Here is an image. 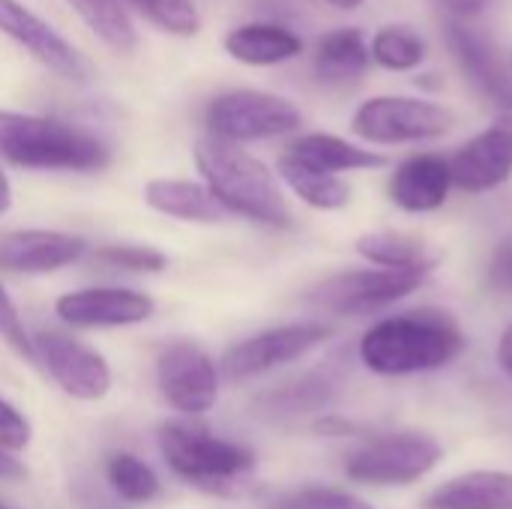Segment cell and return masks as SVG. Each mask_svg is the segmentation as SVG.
Listing matches in <instances>:
<instances>
[{"instance_id": "obj_1", "label": "cell", "mask_w": 512, "mask_h": 509, "mask_svg": "<svg viewBox=\"0 0 512 509\" xmlns=\"http://www.w3.org/2000/svg\"><path fill=\"white\" fill-rule=\"evenodd\" d=\"M465 351V333L438 309H420L384 318L360 339V360L384 378L438 372Z\"/></svg>"}, {"instance_id": "obj_2", "label": "cell", "mask_w": 512, "mask_h": 509, "mask_svg": "<svg viewBox=\"0 0 512 509\" xmlns=\"http://www.w3.org/2000/svg\"><path fill=\"white\" fill-rule=\"evenodd\" d=\"M195 162L204 177V186L228 213L273 228L291 225V207L279 189L276 174L240 144L207 135L195 147Z\"/></svg>"}, {"instance_id": "obj_3", "label": "cell", "mask_w": 512, "mask_h": 509, "mask_svg": "<svg viewBox=\"0 0 512 509\" xmlns=\"http://www.w3.org/2000/svg\"><path fill=\"white\" fill-rule=\"evenodd\" d=\"M0 156L42 171H99L111 159L93 132L18 111H0Z\"/></svg>"}, {"instance_id": "obj_4", "label": "cell", "mask_w": 512, "mask_h": 509, "mask_svg": "<svg viewBox=\"0 0 512 509\" xmlns=\"http://www.w3.org/2000/svg\"><path fill=\"white\" fill-rule=\"evenodd\" d=\"M159 447L171 471L207 492H234L255 471V453L237 441L216 438L204 426L165 423Z\"/></svg>"}, {"instance_id": "obj_5", "label": "cell", "mask_w": 512, "mask_h": 509, "mask_svg": "<svg viewBox=\"0 0 512 509\" xmlns=\"http://www.w3.org/2000/svg\"><path fill=\"white\" fill-rule=\"evenodd\" d=\"M444 459V447L426 432H393L372 438L345 459V474L363 486H414Z\"/></svg>"}, {"instance_id": "obj_6", "label": "cell", "mask_w": 512, "mask_h": 509, "mask_svg": "<svg viewBox=\"0 0 512 509\" xmlns=\"http://www.w3.org/2000/svg\"><path fill=\"white\" fill-rule=\"evenodd\" d=\"M453 126L456 114L447 105L420 96H372L351 117L354 135L384 147L435 141L453 132Z\"/></svg>"}, {"instance_id": "obj_7", "label": "cell", "mask_w": 512, "mask_h": 509, "mask_svg": "<svg viewBox=\"0 0 512 509\" xmlns=\"http://www.w3.org/2000/svg\"><path fill=\"white\" fill-rule=\"evenodd\" d=\"M303 114L294 102L261 90H228L207 105L210 138L243 144L297 132Z\"/></svg>"}, {"instance_id": "obj_8", "label": "cell", "mask_w": 512, "mask_h": 509, "mask_svg": "<svg viewBox=\"0 0 512 509\" xmlns=\"http://www.w3.org/2000/svg\"><path fill=\"white\" fill-rule=\"evenodd\" d=\"M426 276L429 273L423 270H387V267L348 270L315 285L309 303L333 315H354V318L375 315L414 294Z\"/></svg>"}, {"instance_id": "obj_9", "label": "cell", "mask_w": 512, "mask_h": 509, "mask_svg": "<svg viewBox=\"0 0 512 509\" xmlns=\"http://www.w3.org/2000/svg\"><path fill=\"white\" fill-rule=\"evenodd\" d=\"M330 333L333 330L321 321H300V324L273 327V330H264V333L234 345L225 354L222 369L231 381L258 378L264 372H273L285 363L306 357L312 348L324 345L330 339Z\"/></svg>"}, {"instance_id": "obj_10", "label": "cell", "mask_w": 512, "mask_h": 509, "mask_svg": "<svg viewBox=\"0 0 512 509\" xmlns=\"http://www.w3.org/2000/svg\"><path fill=\"white\" fill-rule=\"evenodd\" d=\"M453 189L483 195L512 177V117L504 114L447 156Z\"/></svg>"}, {"instance_id": "obj_11", "label": "cell", "mask_w": 512, "mask_h": 509, "mask_svg": "<svg viewBox=\"0 0 512 509\" xmlns=\"http://www.w3.org/2000/svg\"><path fill=\"white\" fill-rule=\"evenodd\" d=\"M159 390L180 414H204L219 399V378L213 360L192 342H177L159 357Z\"/></svg>"}, {"instance_id": "obj_12", "label": "cell", "mask_w": 512, "mask_h": 509, "mask_svg": "<svg viewBox=\"0 0 512 509\" xmlns=\"http://www.w3.org/2000/svg\"><path fill=\"white\" fill-rule=\"evenodd\" d=\"M36 360L45 363L48 375L81 402H96L111 390V369L102 354L93 348L63 336V333H39L33 339Z\"/></svg>"}, {"instance_id": "obj_13", "label": "cell", "mask_w": 512, "mask_h": 509, "mask_svg": "<svg viewBox=\"0 0 512 509\" xmlns=\"http://www.w3.org/2000/svg\"><path fill=\"white\" fill-rule=\"evenodd\" d=\"M444 30H447V45H450V51H453L462 75L474 84V90L510 111V63H504V57L498 54V48L480 30H474L471 24H465L462 18H450Z\"/></svg>"}, {"instance_id": "obj_14", "label": "cell", "mask_w": 512, "mask_h": 509, "mask_svg": "<svg viewBox=\"0 0 512 509\" xmlns=\"http://www.w3.org/2000/svg\"><path fill=\"white\" fill-rule=\"evenodd\" d=\"M0 33H6L12 42L30 51L42 66H48L51 72L69 81H81L87 75L81 54L51 24H45L36 12H30L18 0H0Z\"/></svg>"}, {"instance_id": "obj_15", "label": "cell", "mask_w": 512, "mask_h": 509, "mask_svg": "<svg viewBox=\"0 0 512 509\" xmlns=\"http://www.w3.org/2000/svg\"><path fill=\"white\" fill-rule=\"evenodd\" d=\"M153 300L132 288H84L63 294L54 312L72 327H126L153 315Z\"/></svg>"}, {"instance_id": "obj_16", "label": "cell", "mask_w": 512, "mask_h": 509, "mask_svg": "<svg viewBox=\"0 0 512 509\" xmlns=\"http://www.w3.org/2000/svg\"><path fill=\"white\" fill-rule=\"evenodd\" d=\"M453 189L447 156L417 153L396 165L387 183L390 201L405 213H435L447 204Z\"/></svg>"}, {"instance_id": "obj_17", "label": "cell", "mask_w": 512, "mask_h": 509, "mask_svg": "<svg viewBox=\"0 0 512 509\" xmlns=\"http://www.w3.org/2000/svg\"><path fill=\"white\" fill-rule=\"evenodd\" d=\"M87 243L63 231H9L0 237V267L12 273H54L84 255Z\"/></svg>"}, {"instance_id": "obj_18", "label": "cell", "mask_w": 512, "mask_h": 509, "mask_svg": "<svg viewBox=\"0 0 512 509\" xmlns=\"http://www.w3.org/2000/svg\"><path fill=\"white\" fill-rule=\"evenodd\" d=\"M312 171H321V174H333L339 177L342 171H372V168H384L387 165V156L384 153H375L369 147H357L339 135H330V132H309V135H300L297 141L288 144V150L282 153Z\"/></svg>"}, {"instance_id": "obj_19", "label": "cell", "mask_w": 512, "mask_h": 509, "mask_svg": "<svg viewBox=\"0 0 512 509\" xmlns=\"http://www.w3.org/2000/svg\"><path fill=\"white\" fill-rule=\"evenodd\" d=\"M423 509H512L510 471H468L438 489L423 501Z\"/></svg>"}, {"instance_id": "obj_20", "label": "cell", "mask_w": 512, "mask_h": 509, "mask_svg": "<svg viewBox=\"0 0 512 509\" xmlns=\"http://www.w3.org/2000/svg\"><path fill=\"white\" fill-rule=\"evenodd\" d=\"M372 66L369 39L360 27H336L324 33L312 54L315 78L324 84H351Z\"/></svg>"}, {"instance_id": "obj_21", "label": "cell", "mask_w": 512, "mask_h": 509, "mask_svg": "<svg viewBox=\"0 0 512 509\" xmlns=\"http://www.w3.org/2000/svg\"><path fill=\"white\" fill-rule=\"evenodd\" d=\"M225 51L246 66H276L297 57L303 51V39L282 24L252 21L225 36Z\"/></svg>"}, {"instance_id": "obj_22", "label": "cell", "mask_w": 512, "mask_h": 509, "mask_svg": "<svg viewBox=\"0 0 512 509\" xmlns=\"http://www.w3.org/2000/svg\"><path fill=\"white\" fill-rule=\"evenodd\" d=\"M357 255L369 261L372 267H387V270H423L432 273L438 264V252L432 246L411 234V231H366L357 237Z\"/></svg>"}, {"instance_id": "obj_23", "label": "cell", "mask_w": 512, "mask_h": 509, "mask_svg": "<svg viewBox=\"0 0 512 509\" xmlns=\"http://www.w3.org/2000/svg\"><path fill=\"white\" fill-rule=\"evenodd\" d=\"M144 198L153 210L183 222H219L228 216L216 195L204 183L192 180H150L144 186Z\"/></svg>"}, {"instance_id": "obj_24", "label": "cell", "mask_w": 512, "mask_h": 509, "mask_svg": "<svg viewBox=\"0 0 512 509\" xmlns=\"http://www.w3.org/2000/svg\"><path fill=\"white\" fill-rule=\"evenodd\" d=\"M426 36L405 21H390L375 30L369 39V54L372 63H378L387 72H411L426 60Z\"/></svg>"}, {"instance_id": "obj_25", "label": "cell", "mask_w": 512, "mask_h": 509, "mask_svg": "<svg viewBox=\"0 0 512 509\" xmlns=\"http://www.w3.org/2000/svg\"><path fill=\"white\" fill-rule=\"evenodd\" d=\"M279 177L288 183V189L315 210H342L351 201V186L342 177L312 171L288 156L279 159Z\"/></svg>"}, {"instance_id": "obj_26", "label": "cell", "mask_w": 512, "mask_h": 509, "mask_svg": "<svg viewBox=\"0 0 512 509\" xmlns=\"http://www.w3.org/2000/svg\"><path fill=\"white\" fill-rule=\"evenodd\" d=\"M336 390L321 375H303L291 384H282L258 399L261 414L267 417H303L312 411H324L333 402Z\"/></svg>"}, {"instance_id": "obj_27", "label": "cell", "mask_w": 512, "mask_h": 509, "mask_svg": "<svg viewBox=\"0 0 512 509\" xmlns=\"http://www.w3.org/2000/svg\"><path fill=\"white\" fill-rule=\"evenodd\" d=\"M84 24L114 51L135 48V27L120 0H69Z\"/></svg>"}, {"instance_id": "obj_28", "label": "cell", "mask_w": 512, "mask_h": 509, "mask_svg": "<svg viewBox=\"0 0 512 509\" xmlns=\"http://www.w3.org/2000/svg\"><path fill=\"white\" fill-rule=\"evenodd\" d=\"M105 471H108L111 489L132 504H147L159 495V477L153 474V468L147 462H141L132 453L111 456Z\"/></svg>"}, {"instance_id": "obj_29", "label": "cell", "mask_w": 512, "mask_h": 509, "mask_svg": "<svg viewBox=\"0 0 512 509\" xmlns=\"http://www.w3.org/2000/svg\"><path fill=\"white\" fill-rule=\"evenodd\" d=\"M150 24L174 36H195L201 21L192 0H129Z\"/></svg>"}, {"instance_id": "obj_30", "label": "cell", "mask_w": 512, "mask_h": 509, "mask_svg": "<svg viewBox=\"0 0 512 509\" xmlns=\"http://www.w3.org/2000/svg\"><path fill=\"white\" fill-rule=\"evenodd\" d=\"M96 261L117 267V270H132V273H159L165 270V255L147 246H105L96 252Z\"/></svg>"}, {"instance_id": "obj_31", "label": "cell", "mask_w": 512, "mask_h": 509, "mask_svg": "<svg viewBox=\"0 0 512 509\" xmlns=\"http://www.w3.org/2000/svg\"><path fill=\"white\" fill-rule=\"evenodd\" d=\"M282 509H372V504L351 492H342V489L312 486V489H300V492L288 495L282 501Z\"/></svg>"}, {"instance_id": "obj_32", "label": "cell", "mask_w": 512, "mask_h": 509, "mask_svg": "<svg viewBox=\"0 0 512 509\" xmlns=\"http://www.w3.org/2000/svg\"><path fill=\"white\" fill-rule=\"evenodd\" d=\"M0 339H3L18 357H24L27 363H36V345H33V339L27 336V330H24V324H21V318H18V309H15V303L9 300V294L3 291V285H0Z\"/></svg>"}, {"instance_id": "obj_33", "label": "cell", "mask_w": 512, "mask_h": 509, "mask_svg": "<svg viewBox=\"0 0 512 509\" xmlns=\"http://www.w3.org/2000/svg\"><path fill=\"white\" fill-rule=\"evenodd\" d=\"M30 444V423L6 399H0V450H24Z\"/></svg>"}, {"instance_id": "obj_34", "label": "cell", "mask_w": 512, "mask_h": 509, "mask_svg": "<svg viewBox=\"0 0 512 509\" xmlns=\"http://www.w3.org/2000/svg\"><path fill=\"white\" fill-rule=\"evenodd\" d=\"M489 282H492L498 291L512 294V237L501 240V246L495 249L492 264H489Z\"/></svg>"}, {"instance_id": "obj_35", "label": "cell", "mask_w": 512, "mask_h": 509, "mask_svg": "<svg viewBox=\"0 0 512 509\" xmlns=\"http://www.w3.org/2000/svg\"><path fill=\"white\" fill-rule=\"evenodd\" d=\"M315 432H321L327 438H351L357 432V426L342 420V417H324V420L315 423Z\"/></svg>"}, {"instance_id": "obj_36", "label": "cell", "mask_w": 512, "mask_h": 509, "mask_svg": "<svg viewBox=\"0 0 512 509\" xmlns=\"http://www.w3.org/2000/svg\"><path fill=\"white\" fill-rule=\"evenodd\" d=\"M441 6H447L453 12V18H471L477 12H483L492 0H438Z\"/></svg>"}, {"instance_id": "obj_37", "label": "cell", "mask_w": 512, "mask_h": 509, "mask_svg": "<svg viewBox=\"0 0 512 509\" xmlns=\"http://www.w3.org/2000/svg\"><path fill=\"white\" fill-rule=\"evenodd\" d=\"M495 357H498L501 372L512 381V324L504 327V333H501V339H498V348H495Z\"/></svg>"}, {"instance_id": "obj_38", "label": "cell", "mask_w": 512, "mask_h": 509, "mask_svg": "<svg viewBox=\"0 0 512 509\" xmlns=\"http://www.w3.org/2000/svg\"><path fill=\"white\" fill-rule=\"evenodd\" d=\"M24 474H27L24 465L18 459H12L9 453L0 450V480H21Z\"/></svg>"}, {"instance_id": "obj_39", "label": "cell", "mask_w": 512, "mask_h": 509, "mask_svg": "<svg viewBox=\"0 0 512 509\" xmlns=\"http://www.w3.org/2000/svg\"><path fill=\"white\" fill-rule=\"evenodd\" d=\"M9 207H12V186H9L6 174L0 171V216H3Z\"/></svg>"}, {"instance_id": "obj_40", "label": "cell", "mask_w": 512, "mask_h": 509, "mask_svg": "<svg viewBox=\"0 0 512 509\" xmlns=\"http://www.w3.org/2000/svg\"><path fill=\"white\" fill-rule=\"evenodd\" d=\"M330 6H336V9H357L360 3H366V0H327Z\"/></svg>"}, {"instance_id": "obj_41", "label": "cell", "mask_w": 512, "mask_h": 509, "mask_svg": "<svg viewBox=\"0 0 512 509\" xmlns=\"http://www.w3.org/2000/svg\"><path fill=\"white\" fill-rule=\"evenodd\" d=\"M510 78H512V57H510Z\"/></svg>"}, {"instance_id": "obj_42", "label": "cell", "mask_w": 512, "mask_h": 509, "mask_svg": "<svg viewBox=\"0 0 512 509\" xmlns=\"http://www.w3.org/2000/svg\"><path fill=\"white\" fill-rule=\"evenodd\" d=\"M0 509H6V507H0Z\"/></svg>"}]
</instances>
